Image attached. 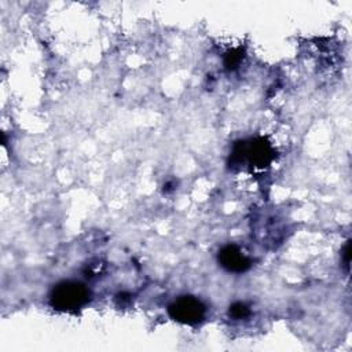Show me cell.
<instances>
[{
  "mask_svg": "<svg viewBox=\"0 0 352 352\" xmlns=\"http://www.w3.org/2000/svg\"><path fill=\"white\" fill-rule=\"evenodd\" d=\"M275 157L272 146L263 138L252 139L250 142H239L232 151V158L236 162L248 161L253 168L263 169L268 166Z\"/></svg>",
  "mask_w": 352,
  "mask_h": 352,
  "instance_id": "7a4b0ae2",
  "label": "cell"
},
{
  "mask_svg": "<svg viewBox=\"0 0 352 352\" xmlns=\"http://www.w3.org/2000/svg\"><path fill=\"white\" fill-rule=\"evenodd\" d=\"M230 316H232L234 319H242V318H246L249 316L250 314V309L249 307L245 304V302H234L231 307H230Z\"/></svg>",
  "mask_w": 352,
  "mask_h": 352,
  "instance_id": "5b68a950",
  "label": "cell"
},
{
  "mask_svg": "<svg viewBox=\"0 0 352 352\" xmlns=\"http://www.w3.org/2000/svg\"><path fill=\"white\" fill-rule=\"evenodd\" d=\"M241 59H242V52H241V50H239V48H238V50H231V51H228V52L226 54L224 65H226L227 69H231V70H232V69L238 67Z\"/></svg>",
  "mask_w": 352,
  "mask_h": 352,
  "instance_id": "8992f818",
  "label": "cell"
},
{
  "mask_svg": "<svg viewBox=\"0 0 352 352\" xmlns=\"http://www.w3.org/2000/svg\"><path fill=\"white\" fill-rule=\"evenodd\" d=\"M351 243H349V241L345 243V248H344V261H345V265H346V268L349 267V256H351Z\"/></svg>",
  "mask_w": 352,
  "mask_h": 352,
  "instance_id": "52a82bcc",
  "label": "cell"
},
{
  "mask_svg": "<svg viewBox=\"0 0 352 352\" xmlns=\"http://www.w3.org/2000/svg\"><path fill=\"white\" fill-rule=\"evenodd\" d=\"M168 314L173 320L179 323L194 326L204 320L206 315V307L197 297L182 296L168 307Z\"/></svg>",
  "mask_w": 352,
  "mask_h": 352,
  "instance_id": "3957f363",
  "label": "cell"
},
{
  "mask_svg": "<svg viewBox=\"0 0 352 352\" xmlns=\"http://www.w3.org/2000/svg\"><path fill=\"white\" fill-rule=\"evenodd\" d=\"M89 290L80 282L65 280L58 283L50 294V304L56 311L76 312L89 301Z\"/></svg>",
  "mask_w": 352,
  "mask_h": 352,
  "instance_id": "6da1fadb",
  "label": "cell"
},
{
  "mask_svg": "<svg viewBox=\"0 0 352 352\" xmlns=\"http://www.w3.org/2000/svg\"><path fill=\"white\" fill-rule=\"evenodd\" d=\"M219 264L228 272L242 274L248 271L252 265L250 258L236 246V245H226L219 250L217 254Z\"/></svg>",
  "mask_w": 352,
  "mask_h": 352,
  "instance_id": "277c9868",
  "label": "cell"
}]
</instances>
